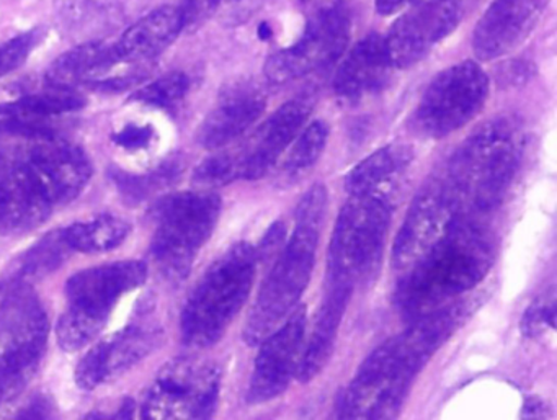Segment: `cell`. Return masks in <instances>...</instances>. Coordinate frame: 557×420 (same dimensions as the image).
Returning <instances> with one entry per match:
<instances>
[{
	"mask_svg": "<svg viewBox=\"0 0 557 420\" xmlns=\"http://www.w3.org/2000/svg\"><path fill=\"white\" fill-rule=\"evenodd\" d=\"M468 306L459 299L410 321L360 365L338 400L341 419H394L399 416L420 371L465 322Z\"/></svg>",
	"mask_w": 557,
	"mask_h": 420,
	"instance_id": "1",
	"label": "cell"
},
{
	"mask_svg": "<svg viewBox=\"0 0 557 420\" xmlns=\"http://www.w3.org/2000/svg\"><path fill=\"white\" fill-rule=\"evenodd\" d=\"M494 233L481 220H461L407 267L394 302L404 321L430 314L478 286L494 265Z\"/></svg>",
	"mask_w": 557,
	"mask_h": 420,
	"instance_id": "2",
	"label": "cell"
},
{
	"mask_svg": "<svg viewBox=\"0 0 557 420\" xmlns=\"http://www.w3.org/2000/svg\"><path fill=\"white\" fill-rule=\"evenodd\" d=\"M0 141V231L40 226L54 208L73 201L70 169L53 136Z\"/></svg>",
	"mask_w": 557,
	"mask_h": 420,
	"instance_id": "3",
	"label": "cell"
},
{
	"mask_svg": "<svg viewBox=\"0 0 557 420\" xmlns=\"http://www.w3.org/2000/svg\"><path fill=\"white\" fill-rule=\"evenodd\" d=\"M523 155V129L508 116L472 133L442 164L462 220H481L504 201Z\"/></svg>",
	"mask_w": 557,
	"mask_h": 420,
	"instance_id": "4",
	"label": "cell"
},
{
	"mask_svg": "<svg viewBox=\"0 0 557 420\" xmlns=\"http://www.w3.org/2000/svg\"><path fill=\"white\" fill-rule=\"evenodd\" d=\"M327 210V190L314 185L296 210V226L269 275L260 286L244 328V341L259 345L293 311L306 292L318 256L322 223Z\"/></svg>",
	"mask_w": 557,
	"mask_h": 420,
	"instance_id": "5",
	"label": "cell"
},
{
	"mask_svg": "<svg viewBox=\"0 0 557 420\" xmlns=\"http://www.w3.org/2000/svg\"><path fill=\"white\" fill-rule=\"evenodd\" d=\"M259 250L249 243L230 247L205 272L182 311L184 344L208 348L226 334L249 299L256 280Z\"/></svg>",
	"mask_w": 557,
	"mask_h": 420,
	"instance_id": "6",
	"label": "cell"
},
{
	"mask_svg": "<svg viewBox=\"0 0 557 420\" xmlns=\"http://www.w3.org/2000/svg\"><path fill=\"white\" fill-rule=\"evenodd\" d=\"M148 280V265L141 260L92 267L71 276L66 283L67 308L57 328L63 350L87 347L106 329L123 296Z\"/></svg>",
	"mask_w": 557,
	"mask_h": 420,
	"instance_id": "7",
	"label": "cell"
},
{
	"mask_svg": "<svg viewBox=\"0 0 557 420\" xmlns=\"http://www.w3.org/2000/svg\"><path fill=\"white\" fill-rule=\"evenodd\" d=\"M393 203L383 192L351 197L342 208L332 233L327 256V282L351 292L368 285L383 262Z\"/></svg>",
	"mask_w": 557,
	"mask_h": 420,
	"instance_id": "8",
	"label": "cell"
},
{
	"mask_svg": "<svg viewBox=\"0 0 557 420\" xmlns=\"http://www.w3.org/2000/svg\"><path fill=\"white\" fill-rule=\"evenodd\" d=\"M50 322L38 296L15 282L0 301V406L30 384L47 350Z\"/></svg>",
	"mask_w": 557,
	"mask_h": 420,
	"instance_id": "9",
	"label": "cell"
},
{
	"mask_svg": "<svg viewBox=\"0 0 557 420\" xmlns=\"http://www.w3.org/2000/svg\"><path fill=\"white\" fill-rule=\"evenodd\" d=\"M220 214L221 198L213 192H182L156 205L151 254L171 282H181L190 273Z\"/></svg>",
	"mask_w": 557,
	"mask_h": 420,
	"instance_id": "10",
	"label": "cell"
},
{
	"mask_svg": "<svg viewBox=\"0 0 557 420\" xmlns=\"http://www.w3.org/2000/svg\"><path fill=\"white\" fill-rule=\"evenodd\" d=\"M487 74L474 61L446 67L426 87L410 125L417 135L442 139L475 119L488 99Z\"/></svg>",
	"mask_w": 557,
	"mask_h": 420,
	"instance_id": "11",
	"label": "cell"
},
{
	"mask_svg": "<svg viewBox=\"0 0 557 420\" xmlns=\"http://www.w3.org/2000/svg\"><path fill=\"white\" fill-rule=\"evenodd\" d=\"M221 371L213 361L178 358L162 368L143 400L146 419H210L218 409Z\"/></svg>",
	"mask_w": 557,
	"mask_h": 420,
	"instance_id": "12",
	"label": "cell"
},
{
	"mask_svg": "<svg viewBox=\"0 0 557 420\" xmlns=\"http://www.w3.org/2000/svg\"><path fill=\"white\" fill-rule=\"evenodd\" d=\"M350 14L342 4H332L309 18L305 32L292 47L267 60L263 73L273 84H286L334 64L350 40Z\"/></svg>",
	"mask_w": 557,
	"mask_h": 420,
	"instance_id": "13",
	"label": "cell"
},
{
	"mask_svg": "<svg viewBox=\"0 0 557 420\" xmlns=\"http://www.w3.org/2000/svg\"><path fill=\"white\" fill-rule=\"evenodd\" d=\"M465 0H412L384 38L393 66L407 70L425 60L461 22Z\"/></svg>",
	"mask_w": 557,
	"mask_h": 420,
	"instance_id": "14",
	"label": "cell"
},
{
	"mask_svg": "<svg viewBox=\"0 0 557 420\" xmlns=\"http://www.w3.org/2000/svg\"><path fill=\"white\" fill-rule=\"evenodd\" d=\"M306 322L305 308L295 309L260 342L247 391L250 404L269 403L285 393L298 371V360L305 347Z\"/></svg>",
	"mask_w": 557,
	"mask_h": 420,
	"instance_id": "15",
	"label": "cell"
},
{
	"mask_svg": "<svg viewBox=\"0 0 557 420\" xmlns=\"http://www.w3.org/2000/svg\"><path fill=\"white\" fill-rule=\"evenodd\" d=\"M549 0H494L478 22L472 50L481 61H495L520 48L540 24Z\"/></svg>",
	"mask_w": 557,
	"mask_h": 420,
	"instance_id": "16",
	"label": "cell"
},
{
	"mask_svg": "<svg viewBox=\"0 0 557 420\" xmlns=\"http://www.w3.org/2000/svg\"><path fill=\"white\" fill-rule=\"evenodd\" d=\"M312 112L308 99H295L280 107L247 139L240 151L233 152L239 178L259 181L265 177L283 152L292 146Z\"/></svg>",
	"mask_w": 557,
	"mask_h": 420,
	"instance_id": "17",
	"label": "cell"
},
{
	"mask_svg": "<svg viewBox=\"0 0 557 420\" xmlns=\"http://www.w3.org/2000/svg\"><path fill=\"white\" fill-rule=\"evenodd\" d=\"M159 329L151 324L126 325L90 348L76 368L81 390L92 391L135 367L158 347Z\"/></svg>",
	"mask_w": 557,
	"mask_h": 420,
	"instance_id": "18",
	"label": "cell"
},
{
	"mask_svg": "<svg viewBox=\"0 0 557 420\" xmlns=\"http://www.w3.org/2000/svg\"><path fill=\"white\" fill-rule=\"evenodd\" d=\"M86 103V97L77 89L51 86L15 102L0 103V135L8 138L57 135L58 120L84 109Z\"/></svg>",
	"mask_w": 557,
	"mask_h": 420,
	"instance_id": "19",
	"label": "cell"
},
{
	"mask_svg": "<svg viewBox=\"0 0 557 420\" xmlns=\"http://www.w3.org/2000/svg\"><path fill=\"white\" fill-rule=\"evenodd\" d=\"M394 66L381 35H368L358 41L338 66L334 92L347 103L363 102L381 92L389 81Z\"/></svg>",
	"mask_w": 557,
	"mask_h": 420,
	"instance_id": "20",
	"label": "cell"
},
{
	"mask_svg": "<svg viewBox=\"0 0 557 420\" xmlns=\"http://www.w3.org/2000/svg\"><path fill=\"white\" fill-rule=\"evenodd\" d=\"M265 107V96L253 84L231 87L201 123L198 141L210 151L231 145L259 122Z\"/></svg>",
	"mask_w": 557,
	"mask_h": 420,
	"instance_id": "21",
	"label": "cell"
},
{
	"mask_svg": "<svg viewBox=\"0 0 557 420\" xmlns=\"http://www.w3.org/2000/svg\"><path fill=\"white\" fill-rule=\"evenodd\" d=\"M184 30L178 5H162L132 25L113 47L120 64L148 63L164 53Z\"/></svg>",
	"mask_w": 557,
	"mask_h": 420,
	"instance_id": "22",
	"label": "cell"
},
{
	"mask_svg": "<svg viewBox=\"0 0 557 420\" xmlns=\"http://www.w3.org/2000/svg\"><path fill=\"white\" fill-rule=\"evenodd\" d=\"M351 292L341 283L327 282L325 295L312 328L308 344L302 347L298 363V380L302 383L314 380L331 360L337 341L338 328L345 316Z\"/></svg>",
	"mask_w": 557,
	"mask_h": 420,
	"instance_id": "23",
	"label": "cell"
},
{
	"mask_svg": "<svg viewBox=\"0 0 557 420\" xmlns=\"http://www.w3.org/2000/svg\"><path fill=\"white\" fill-rule=\"evenodd\" d=\"M120 66L113 45L92 41L58 58L47 74V86L77 89L83 84H100L113 67Z\"/></svg>",
	"mask_w": 557,
	"mask_h": 420,
	"instance_id": "24",
	"label": "cell"
},
{
	"mask_svg": "<svg viewBox=\"0 0 557 420\" xmlns=\"http://www.w3.org/2000/svg\"><path fill=\"white\" fill-rule=\"evenodd\" d=\"M412 161V151L406 146H386L368 156L345 177V190L350 197L376 194L386 187L394 175L403 172Z\"/></svg>",
	"mask_w": 557,
	"mask_h": 420,
	"instance_id": "25",
	"label": "cell"
},
{
	"mask_svg": "<svg viewBox=\"0 0 557 420\" xmlns=\"http://www.w3.org/2000/svg\"><path fill=\"white\" fill-rule=\"evenodd\" d=\"M132 226L123 218L100 214L86 221H77L63 230L71 249L84 254L109 252L122 246Z\"/></svg>",
	"mask_w": 557,
	"mask_h": 420,
	"instance_id": "26",
	"label": "cell"
},
{
	"mask_svg": "<svg viewBox=\"0 0 557 420\" xmlns=\"http://www.w3.org/2000/svg\"><path fill=\"white\" fill-rule=\"evenodd\" d=\"M327 139L329 128L324 122H314L308 128L301 129L286 156L283 174L293 178L311 171L324 155Z\"/></svg>",
	"mask_w": 557,
	"mask_h": 420,
	"instance_id": "27",
	"label": "cell"
},
{
	"mask_svg": "<svg viewBox=\"0 0 557 420\" xmlns=\"http://www.w3.org/2000/svg\"><path fill=\"white\" fill-rule=\"evenodd\" d=\"M74 252L64 237L63 230L47 234L21 260V279H38L57 270Z\"/></svg>",
	"mask_w": 557,
	"mask_h": 420,
	"instance_id": "28",
	"label": "cell"
},
{
	"mask_svg": "<svg viewBox=\"0 0 557 420\" xmlns=\"http://www.w3.org/2000/svg\"><path fill=\"white\" fill-rule=\"evenodd\" d=\"M188 89H190V79L187 74L177 71V73L165 74L154 83L143 87L132 99L158 109H172L187 96Z\"/></svg>",
	"mask_w": 557,
	"mask_h": 420,
	"instance_id": "29",
	"label": "cell"
},
{
	"mask_svg": "<svg viewBox=\"0 0 557 420\" xmlns=\"http://www.w3.org/2000/svg\"><path fill=\"white\" fill-rule=\"evenodd\" d=\"M237 178H239V172H237L233 152H221V155L207 159L198 165L194 175V181L203 187L227 185Z\"/></svg>",
	"mask_w": 557,
	"mask_h": 420,
	"instance_id": "30",
	"label": "cell"
},
{
	"mask_svg": "<svg viewBox=\"0 0 557 420\" xmlns=\"http://www.w3.org/2000/svg\"><path fill=\"white\" fill-rule=\"evenodd\" d=\"M40 40L41 32L32 30L12 38L8 44L0 45V79L18 70Z\"/></svg>",
	"mask_w": 557,
	"mask_h": 420,
	"instance_id": "31",
	"label": "cell"
},
{
	"mask_svg": "<svg viewBox=\"0 0 557 420\" xmlns=\"http://www.w3.org/2000/svg\"><path fill=\"white\" fill-rule=\"evenodd\" d=\"M556 329V302L554 296L549 299H536L530 308L524 312L523 321H521V331L527 337L540 338L544 337L547 332Z\"/></svg>",
	"mask_w": 557,
	"mask_h": 420,
	"instance_id": "32",
	"label": "cell"
},
{
	"mask_svg": "<svg viewBox=\"0 0 557 420\" xmlns=\"http://www.w3.org/2000/svg\"><path fill=\"white\" fill-rule=\"evenodd\" d=\"M221 0H178L184 15L185 30H195L203 25L220 8Z\"/></svg>",
	"mask_w": 557,
	"mask_h": 420,
	"instance_id": "33",
	"label": "cell"
},
{
	"mask_svg": "<svg viewBox=\"0 0 557 420\" xmlns=\"http://www.w3.org/2000/svg\"><path fill=\"white\" fill-rule=\"evenodd\" d=\"M154 129L151 126L128 125L122 132L116 133L115 143L129 151L145 149L152 141Z\"/></svg>",
	"mask_w": 557,
	"mask_h": 420,
	"instance_id": "34",
	"label": "cell"
},
{
	"mask_svg": "<svg viewBox=\"0 0 557 420\" xmlns=\"http://www.w3.org/2000/svg\"><path fill=\"white\" fill-rule=\"evenodd\" d=\"M51 416H53V404L47 397L40 396L32 400L30 406L22 410L17 417L18 419H48Z\"/></svg>",
	"mask_w": 557,
	"mask_h": 420,
	"instance_id": "35",
	"label": "cell"
},
{
	"mask_svg": "<svg viewBox=\"0 0 557 420\" xmlns=\"http://www.w3.org/2000/svg\"><path fill=\"white\" fill-rule=\"evenodd\" d=\"M412 0H374L376 5L377 14L381 15H394L403 12Z\"/></svg>",
	"mask_w": 557,
	"mask_h": 420,
	"instance_id": "36",
	"label": "cell"
}]
</instances>
